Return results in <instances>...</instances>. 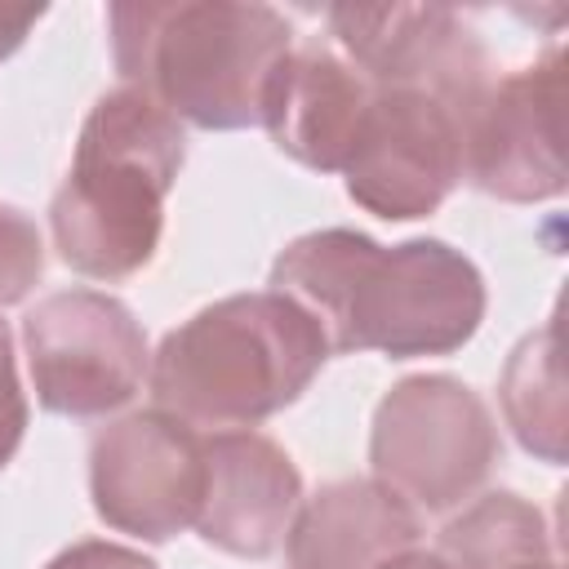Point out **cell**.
<instances>
[{
    "label": "cell",
    "instance_id": "cell-1",
    "mask_svg": "<svg viewBox=\"0 0 569 569\" xmlns=\"http://www.w3.org/2000/svg\"><path fill=\"white\" fill-rule=\"evenodd\" d=\"M271 293L298 302L333 351H382L391 360L449 356L476 338L489 293L480 267L436 240L378 244L351 227L289 240L271 262Z\"/></svg>",
    "mask_w": 569,
    "mask_h": 569
},
{
    "label": "cell",
    "instance_id": "cell-10",
    "mask_svg": "<svg viewBox=\"0 0 569 569\" xmlns=\"http://www.w3.org/2000/svg\"><path fill=\"white\" fill-rule=\"evenodd\" d=\"M329 31L369 84L431 89L476 111L489 89V53L445 4H333Z\"/></svg>",
    "mask_w": 569,
    "mask_h": 569
},
{
    "label": "cell",
    "instance_id": "cell-19",
    "mask_svg": "<svg viewBox=\"0 0 569 569\" xmlns=\"http://www.w3.org/2000/svg\"><path fill=\"white\" fill-rule=\"evenodd\" d=\"M40 18H44V9H40V4H36V9H31V4H22V9L0 4V58H9V53L27 40V31H31Z\"/></svg>",
    "mask_w": 569,
    "mask_h": 569
},
{
    "label": "cell",
    "instance_id": "cell-7",
    "mask_svg": "<svg viewBox=\"0 0 569 569\" xmlns=\"http://www.w3.org/2000/svg\"><path fill=\"white\" fill-rule=\"evenodd\" d=\"M467 120L471 111L431 89L373 84L369 116L342 169L347 196L387 222L436 213L462 182Z\"/></svg>",
    "mask_w": 569,
    "mask_h": 569
},
{
    "label": "cell",
    "instance_id": "cell-16",
    "mask_svg": "<svg viewBox=\"0 0 569 569\" xmlns=\"http://www.w3.org/2000/svg\"><path fill=\"white\" fill-rule=\"evenodd\" d=\"M40 276H44L40 227L22 209L0 204V307L22 302L36 289Z\"/></svg>",
    "mask_w": 569,
    "mask_h": 569
},
{
    "label": "cell",
    "instance_id": "cell-14",
    "mask_svg": "<svg viewBox=\"0 0 569 569\" xmlns=\"http://www.w3.org/2000/svg\"><path fill=\"white\" fill-rule=\"evenodd\" d=\"M440 556L453 569H556L542 511L511 489L485 493L440 529Z\"/></svg>",
    "mask_w": 569,
    "mask_h": 569
},
{
    "label": "cell",
    "instance_id": "cell-5",
    "mask_svg": "<svg viewBox=\"0 0 569 569\" xmlns=\"http://www.w3.org/2000/svg\"><path fill=\"white\" fill-rule=\"evenodd\" d=\"M502 453L489 405L453 373H409L373 409V480L409 507L453 511L493 471Z\"/></svg>",
    "mask_w": 569,
    "mask_h": 569
},
{
    "label": "cell",
    "instance_id": "cell-8",
    "mask_svg": "<svg viewBox=\"0 0 569 569\" xmlns=\"http://www.w3.org/2000/svg\"><path fill=\"white\" fill-rule=\"evenodd\" d=\"M200 493L204 436L160 409L124 413L89 440V498L120 533L169 542L196 525Z\"/></svg>",
    "mask_w": 569,
    "mask_h": 569
},
{
    "label": "cell",
    "instance_id": "cell-17",
    "mask_svg": "<svg viewBox=\"0 0 569 569\" xmlns=\"http://www.w3.org/2000/svg\"><path fill=\"white\" fill-rule=\"evenodd\" d=\"M22 436H27V396H22V382H18L13 333L0 320V471L13 462Z\"/></svg>",
    "mask_w": 569,
    "mask_h": 569
},
{
    "label": "cell",
    "instance_id": "cell-3",
    "mask_svg": "<svg viewBox=\"0 0 569 569\" xmlns=\"http://www.w3.org/2000/svg\"><path fill=\"white\" fill-rule=\"evenodd\" d=\"M187 160L182 124L142 89H111L80 124L71 169L49 204L58 258L89 280H129L151 267L164 196Z\"/></svg>",
    "mask_w": 569,
    "mask_h": 569
},
{
    "label": "cell",
    "instance_id": "cell-9",
    "mask_svg": "<svg viewBox=\"0 0 569 569\" xmlns=\"http://www.w3.org/2000/svg\"><path fill=\"white\" fill-rule=\"evenodd\" d=\"M565 53L551 44L529 67L489 80L480 93L467 142L462 178L485 196L538 204L565 191Z\"/></svg>",
    "mask_w": 569,
    "mask_h": 569
},
{
    "label": "cell",
    "instance_id": "cell-12",
    "mask_svg": "<svg viewBox=\"0 0 569 569\" xmlns=\"http://www.w3.org/2000/svg\"><path fill=\"white\" fill-rule=\"evenodd\" d=\"M369 102L373 84L347 58L329 49H289L262 98V129L289 160L342 173Z\"/></svg>",
    "mask_w": 569,
    "mask_h": 569
},
{
    "label": "cell",
    "instance_id": "cell-18",
    "mask_svg": "<svg viewBox=\"0 0 569 569\" xmlns=\"http://www.w3.org/2000/svg\"><path fill=\"white\" fill-rule=\"evenodd\" d=\"M44 569H160L151 556L133 551V547H120V542H102V538H84V542H71L67 551H58Z\"/></svg>",
    "mask_w": 569,
    "mask_h": 569
},
{
    "label": "cell",
    "instance_id": "cell-4",
    "mask_svg": "<svg viewBox=\"0 0 569 569\" xmlns=\"http://www.w3.org/2000/svg\"><path fill=\"white\" fill-rule=\"evenodd\" d=\"M329 360L320 325L284 293H231L164 333L151 356L156 409L209 431H253L289 409Z\"/></svg>",
    "mask_w": 569,
    "mask_h": 569
},
{
    "label": "cell",
    "instance_id": "cell-13",
    "mask_svg": "<svg viewBox=\"0 0 569 569\" xmlns=\"http://www.w3.org/2000/svg\"><path fill=\"white\" fill-rule=\"evenodd\" d=\"M418 511L382 480H333L298 502L284 551L289 569H382L418 547Z\"/></svg>",
    "mask_w": 569,
    "mask_h": 569
},
{
    "label": "cell",
    "instance_id": "cell-20",
    "mask_svg": "<svg viewBox=\"0 0 569 569\" xmlns=\"http://www.w3.org/2000/svg\"><path fill=\"white\" fill-rule=\"evenodd\" d=\"M382 569H453L440 551H422V547H409V551H400V556H391Z\"/></svg>",
    "mask_w": 569,
    "mask_h": 569
},
{
    "label": "cell",
    "instance_id": "cell-6",
    "mask_svg": "<svg viewBox=\"0 0 569 569\" xmlns=\"http://www.w3.org/2000/svg\"><path fill=\"white\" fill-rule=\"evenodd\" d=\"M36 400L58 418H107L129 405L151 369L133 311L98 289L40 298L22 320Z\"/></svg>",
    "mask_w": 569,
    "mask_h": 569
},
{
    "label": "cell",
    "instance_id": "cell-15",
    "mask_svg": "<svg viewBox=\"0 0 569 569\" xmlns=\"http://www.w3.org/2000/svg\"><path fill=\"white\" fill-rule=\"evenodd\" d=\"M502 413L516 440L560 467L565 462V373H560V325L547 320L538 333H525L507 356L502 382Z\"/></svg>",
    "mask_w": 569,
    "mask_h": 569
},
{
    "label": "cell",
    "instance_id": "cell-2",
    "mask_svg": "<svg viewBox=\"0 0 569 569\" xmlns=\"http://www.w3.org/2000/svg\"><path fill=\"white\" fill-rule=\"evenodd\" d=\"M107 27L120 80L196 129L262 124L267 84L293 49L280 9L240 0H120Z\"/></svg>",
    "mask_w": 569,
    "mask_h": 569
},
{
    "label": "cell",
    "instance_id": "cell-11",
    "mask_svg": "<svg viewBox=\"0 0 569 569\" xmlns=\"http://www.w3.org/2000/svg\"><path fill=\"white\" fill-rule=\"evenodd\" d=\"M302 502V476L293 458L258 431H213L204 436V493L196 529L209 547L267 560Z\"/></svg>",
    "mask_w": 569,
    "mask_h": 569
}]
</instances>
